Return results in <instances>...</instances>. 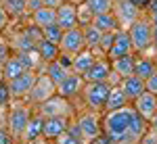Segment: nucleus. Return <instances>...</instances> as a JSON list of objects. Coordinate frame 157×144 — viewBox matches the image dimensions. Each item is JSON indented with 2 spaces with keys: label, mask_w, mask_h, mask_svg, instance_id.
I'll list each match as a JSON object with an SVG mask.
<instances>
[{
  "label": "nucleus",
  "mask_w": 157,
  "mask_h": 144,
  "mask_svg": "<svg viewBox=\"0 0 157 144\" xmlns=\"http://www.w3.org/2000/svg\"><path fill=\"white\" fill-rule=\"evenodd\" d=\"M86 6L92 11V15H101V13L113 11V2L115 0H84Z\"/></svg>",
  "instance_id": "32"
},
{
  "label": "nucleus",
  "mask_w": 157,
  "mask_h": 144,
  "mask_svg": "<svg viewBox=\"0 0 157 144\" xmlns=\"http://www.w3.org/2000/svg\"><path fill=\"white\" fill-rule=\"evenodd\" d=\"M128 34L132 40V48L134 52H147L149 48H153V25L149 17H138L130 27H128Z\"/></svg>",
  "instance_id": "3"
},
{
  "label": "nucleus",
  "mask_w": 157,
  "mask_h": 144,
  "mask_svg": "<svg viewBox=\"0 0 157 144\" xmlns=\"http://www.w3.org/2000/svg\"><path fill=\"white\" fill-rule=\"evenodd\" d=\"M134 115V107L126 105L121 109L113 111H103V134H107L115 144H130L128 140V127Z\"/></svg>",
  "instance_id": "1"
},
{
  "label": "nucleus",
  "mask_w": 157,
  "mask_h": 144,
  "mask_svg": "<svg viewBox=\"0 0 157 144\" xmlns=\"http://www.w3.org/2000/svg\"><path fill=\"white\" fill-rule=\"evenodd\" d=\"M134 59H136V54H124V57H117V59H111V69L113 73H117L121 79L124 77H128V75H132L134 73Z\"/></svg>",
  "instance_id": "23"
},
{
  "label": "nucleus",
  "mask_w": 157,
  "mask_h": 144,
  "mask_svg": "<svg viewBox=\"0 0 157 144\" xmlns=\"http://www.w3.org/2000/svg\"><path fill=\"white\" fill-rule=\"evenodd\" d=\"M126 105H132V102L128 100V96H126V92H124L121 84L111 86V90H109V96H107V102H105V111L121 109V107H126Z\"/></svg>",
  "instance_id": "22"
},
{
  "label": "nucleus",
  "mask_w": 157,
  "mask_h": 144,
  "mask_svg": "<svg viewBox=\"0 0 157 144\" xmlns=\"http://www.w3.org/2000/svg\"><path fill=\"white\" fill-rule=\"evenodd\" d=\"M13 102V94L9 90V82L0 79V109H9Z\"/></svg>",
  "instance_id": "33"
},
{
  "label": "nucleus",
  "mask_w": 157,
  "mask_h": 144,
  "mask_svg": "<svg viewBox=\"0 0 157 144\" xmlns=\"http://www.w3.org/2000/svg\"><path fill=\"white\" fill-rule=\"evenodd\" d=\"M149 127H151V123H149L140 113H136V109H134L132 121H130V127H128V140H130V144L140 142V138L149 132Z\"/></svg>",
  "instance_id": "18"
},
{
  "label": "nucleus",
  "mask_w": 157,
  "mask_h": 144,
  "mask_svg": "<svg viewBox=\"0 0 157 144\" xmlns=\"http://www.w3.org/2000/svg\"><path fill=\"white\" fill-rule=\"evenodd\" d=\"M149 123H151V127H153V130H157V113L153 115V119L149 121Z\"/></svg>",
  "instance_id": "47"
},
{
  "label": "nucleus",
  "mask_w": 157,
  "mask_h": 144,
  "mask_svg": "<svg viewBox=\"0 0 157 144\" xmlns=\"http://www.w3.org/2000/svg\"><path fill=\"white\" fill-rule=\"evenodd\" d=\"M92 25H97L101 31H117V29H120L117 17L113 15V11L101 13V15H94V17H92Z\"/></svg>",
  "instance_id": "27"
},
{
  "label": "nucleus",
  "mask_w": 157,
  "mask_h": 144,
  "mask_svg": "<svg viewBox=\"0 0 157 144\" xmlns=\"http://www.w3.org/2000/svg\"><path fill=\"white\" fill-rule=\"evenodd\" d=\"M65 2H75V4H78V2H80V0H65Z\"/></svg>",
  "instance_id": "49"
},
{
  "label": "nucleus",
  "mask_w": 157,
  "mask_h": 144,
  "mask_svg": "<svg viewBox=\"0 0 157 144\" xmlns=\"http://www.w3.org/2000/svg\"><path fill=\"white\" fill-rule=\"evenodd\" d=\"M113 15L117 17L120 29H128L143 15V9H138L132 0H115L113 2Z\"/></svg>",
  "instance_id": "8"
},
{
  "label": "nucleus",
  "mask_w": 157,
  "mask_h": 144,
  "mask_svg": "<svg viewBox=\"0 0 157 144\" xmlns=\"http://www.w3.org/2000/svg\"><path fill=\"white\" fill-rule=\"evenodd\" d=\"M40 6H44L42 0H27V13H29V15H32L34 11H38Z\"/></svg>",
  "instance_id": "42"
},
{
  "label": "nucleus",
  "mask_w": 157,
  "mask_h": 144,
  "mask_svg": "<svg viewBox=\"0 0 157 144\" xmlns=\"http://www.w3.org/2000/svg\"><path fill=\"white\" fill-rule=\"evenodd\" d=\"M111 61H105L103 59H97L92 63V67L84 73V79L86 82H109V77H111Z\"/></svg>",
  "instance_id": "16"
},
{
  "label": "nucleus",
  "mask_w": 157,
  "mask_h": 144,
  "mask_svg": "<svg viewBox=\"0 0 157 144\" xmlns=\"http://www.w3.org/2000/svg\"><path fill=\"white\" fill-rule=\"evenodd\" d=\"M84 86H86L84 75H80V73H75V71H69V75L57 86V94H61L63 98L73 100L75 96H80V92L84 90Z\"/></svg>",
  "instance_id": "11"
},
{
  "label": "nucleus",
  "mask_w": 157,
  "mask_h": 144,
  "mask_svg": "<svg viewBox=\"0 0 157 144\" xmlns=\"http://www.w3.org/2000/svg\"><path fill=\"white\" fill-rule=\"evenodd\" d=\"M42 127H44V117L34 111V115H32V119L27 123V127H25L19 144H36L38 140L42 138Z\"/></svg>",
  "instance_id": "17"
},
{
  "label": "nucleus",
  "mask_w": 157,
  "mask_h": 144,
  "mask_svg": "<svg viewBox=\"0 0 157 144\" xmlns=\"http://www.w3.org/2000/svg\"><path fill=\"white\" fill-rule=\"evenodd\" d=\"M23 71H27V69L23 67V63H21V59H19L17 54H11L9 59L4 61V79H6V82L15 79L17 75H21Z\"/></svg>",
  "instance_id": "29"
},
{
  "label": "nucleus",
  "mask_w": 157,
  "mask_h": 144,
  "mask_svg": "<svg viewBox=\"0 0 157 144\" xmlns=\"http://www.w3.org/2000/svg\"><path fill=\"white\" fill-rule=\"evenodd\" d=\"M69 123H71V117H46L44 119V127H42V138L55 142L61 134L67 132Z\"/></svg>",
  "instance_id": "12"
},
{
  "label": "nucleus",
  "mask_w": 157,
  "mask_h": 144,
  "mask_svg": "<svg viewBox=\"0 0 157 144\" xmlns=\"http://www.w3.org/2000/svg\"><path fill=\"white\" fill-rule=\"evenodd\" d=\"M36 52L38 57H40V61L44 63V65H48V63H52V61L59 59L61 50H59V44H55V42H48V40H40L36 44Z\"/></svg>",
  "instance_id": "21"
},
{
  "label": "nucleus",
  "mask_w": 157,
  "mask_h": 144,
  "mask_svg": "<svg viewBox=\"0 0 157 144\" xmlns=\"http://www.w3.org/2000/svg\"><path fill=\"white\" fill-rule=\"evenodd\" d=\"M57 23L63 29H71L75 25H80V21H78V4L75 2H63L61 6H57Z\"/></svg>",
  "instance_id": "15"
},
{
  "label": "nucleus",
  "mask_w": 157,
  "mask_h": 144,
  "mask_svg": "<svg viewBox=\"0 0 157 144\" xmlns=\"http://www.w3.org/2000/svg\"><path fill=\"white\" fill-rule=\"evenodd\" d=\"M0 2H2V0H0Z\"/></svg>",
  "instance_id": "50"
},
{
  "label": "nucleus",
  "mask_w": 157,
  "mask_h": 144,
  "mask_svg": "<svg viewBox=\"0 0 157 144\" xmlns=\"http://www.w3.org/2000/svg\"><path fill=\"white\" fill-rule=\"evenodd\" d=\"M132 107L136 109V113H140L147 121H151V119H153V115L157 113V94L147 92V90H145V92L132 102Z\"/></svg>",
  "instance_id": "14"
},
{
  "label": "nucleus",
  "mask_w": 157,
  "mask_h": 144,
  "mask_svg": "<svg viewBox=\"0 0 157 144\" xmlns=\"http://www.w3.org/2000/svg\"><path fill=\"white\" fill-rule=\"evenodd\" d=\"M9 25V13L4 11V6H0V31Z\"/></svg>",
  "instance_id": "43"
},
{
  "label": "nucleus",
  "mask_w": 157,
  "mask_h": 144,
  "mask_svg": "<svg viewBox=\"0 0 157 144\" xmlns=\"http://www.w3.org/2000/svg\"><path fill=\"white\" fill-rule=\"evenodd\" d=\"M0 79H4V61H0Z\"/></svg>",
  "instance_id": "48"
},
{
  "label": "nucleus",
  "mask_w": 157,
  "mask_h": 144,
  "mask_svg": "<svg viewBox=\"0 0 157 144\" xmlns=\"http://www.w3.org/2000/svg\"><path fill=\"white\" fill-rule=\"evenodd\" d=\"M147 15H149L151 23H157V0H151L147 4Z\"/></svg>",
  "instance_id": "40"
},
{
  "label": "nucleus",
  "mask_w": 157,
  "mask_h": 144,
  "mask_svg": "<svg viewBox=\"0 0 157 144\" xmlns=\"http://www.w3.org/2000/svg\"><path fill=\"white\" fill-rule=\"evenodd\" d=\"M32 115H34V107L27 100H13L11 102V107L6 111V127L17 142H21V136H23Z\"/></svg>",
  "instance_id": "2"
},
{
  "label": "nucleus",
  "mask_w": 157,
  "mask_h": 144,
  "mask_svg": "<svg viewBox=\"0 0 157 144\" xmlns=\"http://www.w3.org/2000/svg\"><path fill=\"white\" fill-rule=\"evenodd\" d=\"M69 71H71V69H67V67H65V65H63V63L57 59V61H52V63H48V65H44V71H42V73H46L50 79L59 86L61 82H63V79L69 75Z\"/></svg>",
  "instance_id": "28"
},
{
  "label": "nucleus",
  "mask_w": 157,
  "mask_h": 144,
  "mask_svg": "<svg viewBox=\"0 0 157 144\" xmlns=\"http://www.w3.org/2000/svg\"><path fill=\"white\" fill-rule=\"evenodd\" d=\"M55 144H88V142H86L82 136H78V134H73V132L67 130L65 134H61L59 138L55 140Z\"/></svg>",
  "instance_id": "34"
},
{
  "label": "nucleus",
  "mask_w": 157,
  "mask_h": 144,
  "mask_svg": "<svg viewBox=\"0 0 157 144\" xmlns=\"http://www.w3.org/2000/svg\"><path fill=\"white\" fill-rule=\"evenodd\" d=\"M34 111L40 113L44 119L46 117H71L73 105L69 98H63L61 94H52L48 100H44L38 107H34Z\"/></svg>",
  "instance_id": "5"
},
{
  "label": "nucleus",
  "mask_w": 157,
  "mask_h": 144,
  "mask_svg": "<svg viewBox=\"0 0 157 144\" xmlns=\"http://www.w3.org/2000/svg\"><path fill=\"white\" fill-rule=\"evenodd\" d=\"M52 94H57V84L50 79L46 73H38L36 77V84L32 88V92L27 94V102L32 105V107H38L40 102H44V100H48Z\"/></svg>",
  "instance_id": "7"
},
{
  "label": "nucleus",
  "mask_w": 157,
  "mask_h": 144,
  "mask_svg": "<svg viewBox=\"0 0 157 144\" xmlns=\"http://www.w3.org/2000/svg\"><path fill=\"white\" fill-rule=\"evenodd\" d=\"M88 144H115V142H113V140L109 138L107 134H103V132H101V134L97 136V138H92V140H90Z\"/></svg>",
  "instance_id": "41"
},
{
  "label": "nucleus",
  "mask_w": 157,
  "mask_h": 144,
  "mask_svg": "<svg viewBox=\"0 0 157 144\" xmlns=\"http://www.w3.org/2000/svg\"><path fill=\"white\" fill-rule=\"evenodd\" d=\"M138 144H157V130L149 127V132L140 138V142H138Z\"/></svg>",
  "instance_id": "38"
},
{
  "label": "nucleus",
  "mask_w": 157,
  "mask_h": 144,
  "mask_svg": "<svg viewBox=\"0 0 157 144\" xmlns=\"http://www.w3.org/2000/svg\"><path fill=\"white\" fill-rule=\"evenodd\" d=\"M82 31H84L86 48L94 50V54H97V52H101V50H98V46H101V38H103V31L98 29L97 25H92V21H90V23H86V25H82Z\"/></svg>",
  "instance_id": "26"
},
{
  "label": "nucleus",
  "mask_w": 157,
  "mask_h": 144,
  "mask_svg": "<svg viewBox=\"0 0 157 144\" xmlns=\"http://www.w3.org/2000/svg\"><path fill=\"white\" fill-rule=\"evenodd\" d=\"M98 57L94 54V50H90V48H84V50H80L78 54H73V65H71V71L80 73V75H84L90 67H92V63L97 61Z\"/></svg>",
  "instance_id": "20"
},
{
  "label": "nucleus",
  "mask_w": 157,
  "mask_h": 144,
  "mask_svg": "<svg viewBox=\"0 0 157 144\" xmlns=\"http://www.w3.org/2000/svg\"><path fill=\"white\" fill-rule=\"evenodd\" d=\"M120 84H121V88H124V92H126V96H128L130 102H134V100L147 90V88H145V79H143L140 75H136V73L128 75V77H124Z\"/></svg>",
  "instance_id": "19"
},
{
  "label": "nucleus",
  "mask_w": 157,
  "mask_h": 144,
  "mask_svg": "<svg viewBox=\"0 0 157 144\" xmlns=\"http://www.w3.org/2000/svg\"><path fill=\"white\" fill-rule=\"evenodd\" d=\"M132 2L136 4V6H138V9H147V4H149L151 0H132Z\"/></svg>",
  "instance_id": "46"
},
{
  "label": "nucleus",
  "mask_w": 157,
  "mask_h": 144,
  "mask_svg": "<svg viewBox=\"0 0 157 144\" xmlns=\"http://www.w3.org/2000/svg\"><path fill=\"white\" fill-rule=\"evenodd\" d=\"M155 71H157V67H155V59L153 57H147L145 52H140L134 59V73L140 75L143 79H147L149 75H153Z\"/></svg>",
  "instance_id": "24"
},
{
  "label": "nucleus",
  "mask_w": 157,
  "mask_h": 144,
  "mask_svg": "<svg viewBox=\"0 0 157 144\" xmlns=\"http://www.w3.org/2000/svg\"><path fill=\"white\" fill-rule=\"evenodd\" d=\"M0 144H17V140L13 138V134L4 123H0Z\"/></svg>",
  "instance_id": "37"
},
{
  "label": "nucleus",
  "mask_w": 157,
  "mask_h": 144,
  "mask_svg": "<svg viewBox=\"0 0 157 144\" xmlns=\"http://www.w3.org/2000/svg\"><path fill=\"white\" fill-rule=\"evenodd\" d=\"M63 27L59 23H52V25H46V27H42V38L44 40H48V42H55V44H59L61 38H63Z\"/></svg>",
  "instance_id": "31"
},
{
  "label": "nucleus",
  "mask_w": 157,
  "mask_h": 144,
  "mask_svg": "<svg viewBox=\"0 0 157 144\" xmlns=\"http://www.w3.org/2000/svg\"><path fill=\"white\" fill-rule=\"evenodd\" d=\"M44 2V6H52V9H57V6H61L65 0H42Z\"/></svg>",
  "instance_id": "45"
},
{
  "label": "nucleus",
  "mask_w": 157,
  "mask_h": 144,
  "mask_svg": "<svg viewBox=\"0 0 157 144\" xmlns=\"http://www.w3.org/2000/svg\"><path fill=\"white\" fill-rule=\"evenodd\" d=\"M109 90H111V84L109 82H86L84 90L80 92L84 105L92 111H105V102H107Z\"/></svg>",
  "instance_id": "4"
},
{
  "label": "nucleus",
  "mask_w": 157,
  "mask_h": 144,
  "mask_svg": "<svg viewBox=\"0 0 157 144\" xmlns=\"http://www.w3.org/2000/svg\"><path fill=\"white\" fill-rule=\"evenodd\" d=\"M115 34H117V31H103V38H101V46H98V50H101V54H103L105 59H107V52L111 50V46H113Z\"/></svg>",
  "instance_id": "35"
},
{
  "label": "nucleus",
  "mask_w": 157,
  "mask_h": 144,
  "mask_svg": "<svg viewBox=\"0 0 157 144\" xmlns=\"http://www.w3.org/2000/svg\"><path fill=\"white\" fill-rule=\"evenodd\" d=\"M86 48V40H84V31H82V25H75L71 29H65L63 38L59 42V50L65 54H78L80 50Z\"/></svg>",
  "instance_id": "9"
},
{
  "label": "nucleus",
  "mask_w": 157,
  "mask_h": 144,
  "mask_svg": "<svg viewBox=\"0 0 157 144\" xmlns=\"http://www.w3.org/2000/svg\"><path fill=\"white\" fill-rule=\"evenodd\" d=\"M2 6L9 17H23L27 13V0H2Z\"/></svg>",
  "instance_id": "30"
},
{
  "label": "nucleus",
  "mask_w": 157,
  "mask_h": 144,
  "mask_svg": "<svg viewBox=\"0 0 157 144\" xmlns=\"http://www.w3.org/2000/svg\"><path fill=\"white\" fill-rule=\"evenodd\" d=\"M11 57V52H9V46L4 44V42H0V61H6Z\"/></svg>",
  "instance_id": "44"
},
{
  "label": "nucleus",
  "mask_w": 157,
  "mask_h": 144,
  "mask_svg": "<svg viewBox=\"0 0 157 144\" xmlns=\"http://www.w3.org/2000/svg\"><path fill=\"white\" fill-rule=\"evenodd\" d=\"M17 144H19V142H17Z\"/></svg>",
  "instance_id": "51"
},
{
  "label": "nucleus",
  "mask_w": 157,
  "mask_h": 144,
  "mask_svg": "<svg viewBox=\"0 0 157 144\" xmlns=\"http://www.w3.org/2000/svg\"><path fill=\"white\" fill-rule=\"evenodd\" d=\"M134 48H132V40H130V34L128 29H117L115 34V40H113V46L107 52V59H117V57H124V54H132Z\"/></svg>",
  "instance_id": "13"
},
{
  "label": "nucleus",
  "mask_w": 157,
  "mask_h": 144,
  "mask_svg": "<svg viewBox=\"0 0 157 144\" xmlns=\"http://www.w3.org/2000/svg\"><path fill=\"white\" fill-rule=\"evenodd\" d=\"M103 115H101V111H92V109H88L84 113H80L78 115V127H80V134H82V138H84L86 142H90L92 138H97L98 134L103 132Z\"/></svg>",
  "instance_id": "6"
},
{
  "label": "nucleus",
  "mask_w": 157,
  "mask_h": 144,
  "mask_svg": "<svg viewBox=\"0 0 157 144\" xmlns=\"http://www.w3.org/2000/svg\"><path fill=\"white\" fill-rule=\"evenodd\" d=\"M145 88H147V92L157 94V71L153 73V75H149V77L145 79Z\"/></svg>",
  "instance_id": "39"
},
{
  "label": "nucleus",
  "mask_w": 157,
  "mask_h": 144,
  "mask_svg": "<svg viewBox=\"0 0 157 144\" xmlns=\"http://www.w3.org/2000/svg\"><path fill=\"white\" fill-rule=\"evenodd\" d=\"M29 17H32V23H36L38 27H46V25L57 23V9H52V6H40Z\"/></svg>",
  "instance_id": "25"
},
{
  "label": "nucleus",
  "mask_w": 157,
  "mask_h": 144,
  "mask_svg": "<svg viewBox=\"0 0 157 144\" xmlns=\"http://www.w3.org/2000/svg\"><path fill=\"white\" fill-rule=\"evenodd\" d=\"M92 17H94V15H92V11L86 6V2H82V4L78 2V21H80V25L90 23V21H92Z\"/></svg>",
  "instance_id": "36"
},
{
  "label": "nucleus",
  "mask_w": 157,
  "mask_h": 144,
  "mask_svg": "<svg viewBox=\"0 0 157 144\" xmlns=\"http://www.w3.org/2000/svg\"><path fill=\"white\" fill-rule=\"evenodd\" d=\"M36 77H38V71H23L15 79H11L9 82V90L13 94V100H25L27 94L32 92L34 84H36Z\"/></svg>",
  "instance_id": "10"
}]
</instances>
